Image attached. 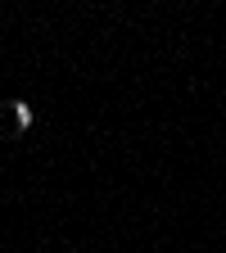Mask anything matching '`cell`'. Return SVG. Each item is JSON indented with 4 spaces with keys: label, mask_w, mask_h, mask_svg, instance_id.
<instances>
[{
    "label": "cell",
    "mask_w": 226,
    "mask_h": 253,
    "mask_svg": "<svg viewBox=\"0 0 226 253\" xmlns=\"http://www.w3.org/2000/svg\"><path fill=\"white\" fill-rule=\"evenodd\" d=\"M14 118H18V126H32V109L27 104H14Z\"/></svg>",
    "instance_id": "1"
}]
</instances>
